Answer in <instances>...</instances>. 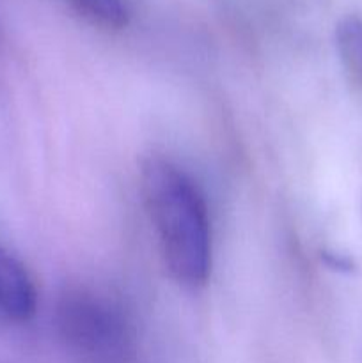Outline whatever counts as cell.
<instances>
[{"mask_svg":"<svg viewBox=\"0 0 362 363\" xmlns=\"http://www.w3.org/2000/svg\"><path fill=\"white\" fill-rule=\"evenodd\" d=\"M57 323L70 342L85 350H109L123 339L121 315L85 291H71L57 307Z\"/></svg>","mask_w":362,"mask_h":363,"instance_id":"cell-2","label":"cell"},{"mask_svg":"<svg viewBox=\"0 0 362 363\" xmlns=\"http://www.w3.org/2000/svg\"><path fill=\"white\" fill-rule=\"evenodd\" d=\"M141 191L169 275L185 287L204 286L212 227L199 188L172 162L149 156L141 167Z\"/></svg>","mask_w":362,"mask_h":363,"instance_id":"cell-1","label":"cell"},{"mask_svg":"<svg viewBox=\"0 0 362 363\" xmlns=\"http://www.w3.org/2000/svg\"><path fill=\"white\" fill-rule=\"evenodd\" d=\"M336 46L344 67L362 84V20L346 16L336 27Z\"/></svg>","mask_w":362,"mask_h":363,"instance_id":"cell-5","label":"cell"},{"mask_svg":"<svg viewBox=\"0 0 362 363\" xmlns=\"http://www.w3.org/2000/svg\"><path fill=\"white\" fill-rule=\"evenodd\" d=\"M71 9L89 23L106 30L126 27L130 14L123 0H66Z\"/></svg>","mask_w":362,"mask_h":363,"instance_id":"cell-4","label":"cell"},{"mask_svg":"<svg viewBox=\"0 0 362 363\" xmlns=\"http://www.w3.org/2000/svg\"><path fill=\"white\" fill-rule=\"evenodd\" d=\"M35 289L31 275L13 254L0 247V315L28 321L35 312Z\"/></svg>","mask_w":362,"mask_h":363,"instance_id":"cell-3","label":"cell"}]
</instances>
